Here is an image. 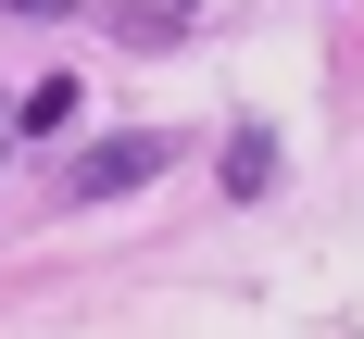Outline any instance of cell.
I'll return each instance as SVG.
<instances>
[{
    "label": "cell",
    "instance_id": "obj_1",
    "mask_svg": "<svg viewBox=\"0 0 364 339\" xmlns=\"http://www.w3.org/2000/svg\"><path fill=\"white\" fill-rule=\"evenodd\" d=\"M164 163H176V139H164V126H126V139H88V151H75L63 188H75V201H113V188H151Z\"/></svg>",
    "mask_w": 364,
    "mask_h": 339
},
{
    "label": "cell",
    "instance_id": "obj_2",
    "mask_svg": "<svg viewBox=\"0 0 364 339\" xmlns=\"http://www.w3.org/2000/svg\"><path fill=\"white\" fill-rule=\"evenodd\" d=\"M226 188H239V201H252V188H277V139H264V126H239V139H226Z\"/></svg>",
    "mask_w": 364,
    "mask_h": 339
},
{
    "label": "cell",
    "instance_id": "obj_3",
    "mask_svg": "<svg viewBox=\"0 0 364 339\" xmlns=\"http://www.w3.org/2000/svg\"><path fill=\"white\" fill-rule=\"evenodd\" d=\"M63 113H75V75H38V88H26V113H13V126H26V139H50Z\"/></svg>",
    "mask_w": 364,
    "mask_h": 339
},
{
    "label": "cell",
    "instance_id": "obj_4",
    "mask_svg": "<svg viewBox=\"0 0 364 339\" xmlns=\"http://www.w3.org/2000/svg\"><path fill=\"white\" fill-rule=\"evenodd\" d=\"M0 13H63V0H0Z\"/></svg>",
    "mask_w": 364,
    "mask_h": 339
}]
</instances>
